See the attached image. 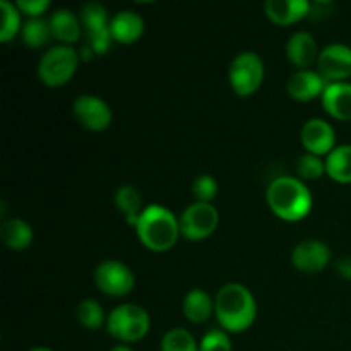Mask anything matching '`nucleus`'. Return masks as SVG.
Returning a JSON list of instances; mask_svg holds the SVG:
<instances>
[{
	"mask_svg": "<svg viewBox=\"0 0 351 351\" xmlns=\"http://www.w3.org/2000/svg\"><path fill=\"white\" fill-rule=\"evenodd\" d=\"M326 173L339 184H351V144L336 146L328 154Z\"/></svg>",
	"mask_w": 351,
	"mask_h": 351,
	"instance_id": "4be33fe9",
	"label": "nucleus"
},
{
	"mask_svg": "<svg viewBox=\"0 0 351 351\" xmlns=\"http://www.w3.org/2000/svg\"><path fill=\"white\" fill-rule=\"evenodd\" d=\"M271 211L287 221H298L311 213L312 195L307 185L295 177H278L267 187Z\"/></svg>",
	"mask_w": 351,
	"mask_h": 351,
	"instance_id": "7ed1b4c3",
	"label": "nucleus"
},
{
	"mask_svg": "<svg viewBox=\"0 0 351 351\" xmlns=\"http://www.w3.org/2000/svg\"><path fill=\"white\" fill-rule=\"evenodd\" d=\"M215 314L223 329L242 332L252 326L257 314L254 295L240 283H226L215 298Z\"/></svg>",
	"mask_w": 351,
	"mask_h": 351,
	"instance_id": "f257e3e1",
	"label": "nucleus"
},
{
	"mask_svg": "<svg viewBox=\"0 0 351 351\" xmlns=\"http://www.w3.org/2000/svg\"><path fill=\"white\" fill-rule=\"evenodd\" d=\"M218 192V184L211 175H199L192 182V194L195 195L197 202H211Z\"/></svg>",
	"mask_w": 351,
	"mask_h": 351,
	"instance_id": "c756f323",
	"label": "nucleus"
},
{
	"mask_svg": "<svg viewBox=\"0 0 351 351\" xmlns=\"http://www.w3.org/2000/svg\"><path fill=\"white\" fill-rule=\"evenodd\" d=\"M199 351H233L230 336L221 329H213L202 336Z\"/></svg>",
	"mask_w": 351,
	"mask_h": 351,
	"instance_id": "c85d7f7f",
	"label": "nucleus"
},
{
	"mask_svg": "<svg viewBox=\"0 0 351 351\" xmlns=\"http://www.w3.org/2000/svg\"><path fill=\"white\" fill-rule=\"evenodd\" d=\"M219 221L218 209L211 202H194L182 213L180 233L189 240H202L211 235Z\"/></svg>",
	"mask_w": 351,
	"mask_h": 351,
	"instance_id": "0eeeda50",
	"label": "nucleus"
},
{
	"mask_svg": "<svg viewBox=\"0 0 351 351\" xmlns=\"http://www.w3.org/2000/svg\"><path fill=\"white\" fill-rule=\"evenodd\" d=\"M17 9L29 17H40L50 7L48 0H17Z\"/></svg>",
	"mask_w": 351,
	"mask_h": 351,
	"instance_id": "7c9ffc66",
	"label": "nucleus"
},
{
	"mask_svg": "<svg viewBox=\"0 0 351 351\" xmlns=\"http://www.w3.org/2000/svg\"><path fill=\"white\" fill-rule=\"evenodd\" d=\"M51 34L64 45H71L81 36V17L69 9H58L50 17Z\"/></svg>",
	"mask_w": 351,
	"mask_h": 351,
	"instance_id": "6ab92c4d",
	"label": "nucleus"
},
{
	"mask_svg": "<svg viewBox=\"0 0 351 351\" xmlns=\"http://www.w3.org/2000/svg\"><path fill=\"white\" fill-rule=\"evenodd\" d=\"M326 112L339 120H351V84L350 82H329L322 95Z\"/></svg>",
	"mask_w": 351,
	"mask_h": 351,
	"instance_id": "dca6fc26",
	"label": "nucleus"
},
{
	"mask_svg": "<svg viewBox=\"0 0 351 351\" xmlns=\"http://www.w3.org/2000/svg\"><path fill=\"white\" fill-rule=\"evenodd\" d=\"M215 312V302L206 291L194 288L184 298V314L194 324H202Z\"/></svg>",
	"mask_w": 351,
	"mask_h": 351,
	"instance_id": "412c9836",
	"label": "nucleus"
},
{
	"mask_svg": "<svg viewBox=\"0 0 351 351\" xmlns=\"http://www.w3.org/2000/svg\"><path fill=\"white\" fill-rule=\"evenodd\" d=\"M328 84V79L322 77L319 72L300 69V71L293 72L290 75L287 82V89L288 95L297 99V101H311V99L324 95Z\"/></svg>",
	"mask_w": 351,
	"mask_h": 351,
	"instance_id": "4468645a",
	"label": "nucleus"
},
{
	"mask_svg": "<svg viewBox=\"0 0 351 351\" xmlns=\"http://www.w3.org/2000/svg\"><path fill=\"white\" fill-rule=\"evenodd\" d=\"M77 321L88 329H99L105 322V312L103 307L93 298H86L77 305Z\"/></svg>",
	"mask_w": 351,
	"mask_h": 351,
	"instance_id": "bb28decb",
	"label": "nucleus"
},
{
	"mask_svg": "<svg viewBox=\"0 0 351 351\" xmlns=\"http://www.w3.org/2000/svg\"><path fill=\"white\" fill-rule=\"evenodd\" d=\"M287 57L297 67H308L315 58H319L317 41L307 31H297L287 43Z\"/></svg>",
	"mask_w": 351,
	"mask_h": 351,
	"instance_id": "a211bd4d",
	"label": "nucleus"
},
{
	"mask_svg": "<svg viewBox=\"0 0 351 351\" xmlns=\"http://www.w3.org/2000/svg\"><path fill=\"white\" fill-rule=\"evenodd\" d=\"M110 351H134V350L130 348V346L127 345V343H119V345L112 346V350H110Z\"/></svg>",
	"mask_w": 351,
	"mask_h": 351,
	"instance_id": "72a5a7b5",
	"label": "nucleus"
},
{
	"mask_svg": "<svg viewBox=\"0 0 351 351\" xmlns=\"http://www.w3.org/2000/svg\"><path fill=\"white\" fill-rule=\"evenodd\" d=\"M79 55L71 45H57L41 55L38 62V77L50 88L64 86L74 75Z\"/></svg>",
	"mask_w": 351,
	"mask_h": 351,
	"instance_id": "39448f33",
	"label": "nucleus"
},
{
	"mask_svg": "<svg viewBox=\"0 0 351 351\" xmlns=\"http://www.w3.org/2000/svg\"><path fill=\"white\" fill-rule=\"evenodd\" d=\"M228 79L239 96H250L264 81V62L256 51H242L232 60Z\"/></svg>",
	"mask_w": 351,
	"mask_h": 351,
	"instance_id": "423d86ee",
	"label": "nucleus"
},
{
	"mask_svg": "<svg viewBox=\"0 0 351 351\" xmlns=\"http://www.w3.org/2000/svg\"><path fill=\"white\" fill-rule=\"evenodd\" d=\"M319 74L328 81L341 82L351 75V47L331 43L324 47L317 58Z\"/></svg>",
	"mask_w": 351,
	"mask_h": 351,
	"instance_id": "9b49d317",
	"label": "nucleus"
},
{
	"mask_svg": "<svg viewBox=\"0 0 351 351\" xmlns=\"http://www.w3.org/2000/svg\"><path fill=\"white\" fill-rule=\"evenodd\" d=\"M51 36L53 34H51L50 19H43V17H29L21 27V38L24 45L31 48L43 47Z\"/></svg>",
	"mask_w": 351,
	"mask_h": 351,
	"instance_id": "b1692460",
	"label": "nucleus"
},
{
	"mask_svg": "<svg viewBox=\"0 0 351 351\" xmlns=\"http://www.w3.org/2000/svg\"><path fill=\"white\" fill-rule=\"evenodd\" d=\"M151 319L143 307L136 304H122L110 312L106 331L120 343H134L147 335Z\"/></svg>",
	"mask_w": 351,
	"mask_h": 351,
	"instance_id": "20e7f679",
	"label": "nucleus"
},
{
	"mask_svg": "<svg viewBox=\"0 0 351 351\" xmlns=\"http://www.w3.org/2000/svg\"><path fill=\"white\" fill-rule=\"evenodd\" d=\"M72 112L82 127L95 132L105 130L112 123V108L99 96L81 95L75 98Z\"/></svg>",
	"mask_w": 351,
	"mask_h": 351,
	"instance_id": "9d476101",
	"label": "nucleus"
},
{
	"mask_svg": "<svg viewBox=\"0 0 351 351\" xmlns=\"http://www.w3.org/2000/svg\"><path fill=\"white\" fill-rule=\"evenodd\" d=\"M0 239L12 250H24L33 242V228L21 218L3 219L0 225Z\"/></svg>",
	"mask_w": 351,
	"mask_h": 351,
	"instance_id": "aec40b11",
	"label": "nucleus"
},
{
	"mask_svg": "<svg viewBox=\"0 0 351 351\" xmlns=\"http://www.w3.org/2000/svg\"><path fill=\"white\" fill-rule=\"evenodd\" d=\"M81 23L88 34V45L95 53H105L112 45V33L106 9L99 2H88L81 7Z\"/></svg>",
	"mask_w": 351,
	"mask_h": 351,
	"instance_id": "1a4fd4ad",
	"label": "nucleus"
},
{
	"mask_svg": "<svg viewBox=\"0 0 351 351\" xmlns=\"http://www.w3.org/2000/svg\"><path fill=\"white\" fill-rule=\"evenodd\" d=\"M267 17L276 24H293L311 14L307 0H267L264 3Z\"/></svg>",
	"mask_w": 351,
	"mask_h": 351,
	"instance_id": "2eb2a0df",
	"label": "nucleus"
},
{
	"mask_svg": "<svg viewBox=\"0 0 351 351\" xmlns=\"http://www.w3.org/2000/svg\"><path fill=\"white\" fill-rule=\"evenodd\" d=\"M331 250L321 240H305L293 249L291 261L302 273H317L329 264Z\"/></svg>",
	"mask_w": 351,
	"mask_h": 351,
	"instance_id": "ddd939ff",
	"label": "nucleus"
},
{
	"mask_svg": "<svg viewBox=\"0 0 351 351\" xmlns=\"http://www.w3.org/2000/svg\"><path fill=\"white\" fill-rule=\"evenodd\" d=\"M29 351H53V350L45 348V346H38V348H33V350H29Z\"/></svg>",
	"mask_w": 351,
	"mask_h": 351,
	"instance_id": "f704fd0d",
	"label": "nucleus"
},
{
	"mask_svg": "<svg viewBox=\"0 0 351 351\" xmlns=\"http://www.w3.org/2000/svg\"><path fill=\"white\" fill-rule=\"evenodd\" d=\"M95 283L103 293L110 297H123L132 291L136 278L129 266L120 261L108 259L99 263L95 269Z\"/></svg>",
	"mask_w": 351,
	"mask_h": 351,
	"instance_id": "6e6552de",
	"label": "nucleus"
},
{
	"mask_svg": "<svg viewBox=\"0 0 351 351\" xmlns=\"http://www.w3.org/2000/svg\"><path fill=\"white\" fill-rule=\"evenodd\" d=\"M331 9H332L331 2H315L314 5L311 3V14H308V16H312L314 19L331 16Z\"/></svg>",
	"mask_w": 351,
	"mask_h": 351,
	"instance_id": "2f4dec72",
	"label": "nucleus"
},
{
	"mask_svg": "<svg viewBox=\"0 0 351 351\" xmlns=\"http://www.w3.org/2000/svg\"><path fill=\"white\" fill-rule=\"evenodd\" d=\"M161 351H199V345L187 329L173 328L161 339Z\"/></svg>",
	"mask_w": 351,
	"mask_h": 351,
	"instance_id": "a878e982",
	"label": "nucleus"
},
{
	"mask_svg": "<svg viewBox=\"0 0 351 351\" xmlns=\"http://www.w3.org/2000/svg\"><path fill=\"white\" fill-rule=\"evenodd\" d=\"M302 144L308 153L321 156V154H329L335 149L336 134L335 129L329 122L322 119H311L302 127Z\"/></svg>",
	"mask_w": 351,
	"mask_h": 351,
	"instance_id": "f8f14e48",
	"label": "nucleus"
},
{
	"mask_svg": "<svg viewBox=\"0 0 351 351\" xmlns=\"http://www.w3.org/2000/svg\"><path fill=\"white\" fill-rule=\"evenodd\" d=\"M21 10L9 0H0V40L7 43L21 33Z\"/></svg>",
	"mask_w": 351,
	"mask_h": 351,
	"instance_id": "393cba45",
	"label": "nucleus"
},
{
	"mask_svg": "<svg viewBox=\"0 0 351 351\" xmlns=\"http://www.w3.org/2000/svg\"><path fill=\"white\" fill-rule=\"evenodd\" d=\"M144 31V21L134 10H120L110 19V33L119 43H132Z\"/></svg>",
	"mask_w": 351,
	"mask_h": 351,
	"instance_id": "f3484780",
	"label": "nucleus"
},
{
	"mask_svg": "<svg viewBox=\"0 0 351 351\" xmlns=\"http://www.w3.org/2000/svg\"><path fill=\"white\" fill-rule=\"evenodd\" d=\"M115 204L119 211L125 216L127 223L136 226L143 209V197L134 185H122L115 192Z\"/></svg>",
	"mask_w": 351,
	"mask_h": 351,
	"instance_id": "5701e85b",
	"label": "nucleus"
},
{
	"mask_svg": "<svg viewBox=\"0 0 351 351\" xmlns=\"http://www.w3.org/2000/svg\"><path fill=\"white\" fill-rule=\"evenodd\" d=\"M297 173L304 180H317L326 173V161L312 153L302 154L297 160Z\"/></svg>",
	"mask_w": 351,
	"mask_h": 351,
	"instance_id": "cd10ccee",
	"label": "nucleus"
},
{
	"mask_svg": "<svg viewBox=\"0 0 351 351\" xmlns=\"http://www.w3.org/2000/svg\"><path fill=\"white\" fill-rule=\"evenodd\" d=\"M336 273L345 280H351V256L343 257L336 263Z\"/></svg>",
	"mask_w": 351,
	"mask_h": 351,
	"instance_id": "473e14b6",
	"label": "nucleus"
},
{
	"mask_svg": "<svg viewBox=\"0 0 351 351\" xmlns=\"http://www.w3.org/2000/svg\"><path fill=\"white\" fill-rule=\"evenodd\" d=\"M136 232L144 247L154 252H167L178 240L180 223L170 209L160 204H151L141 213Z\"/></svg>",
	"mask_w": 351,
	"mask_h": 351,
	"instance_id": "f03ea898",
	"label": "nucleus"
}]
</instances>
